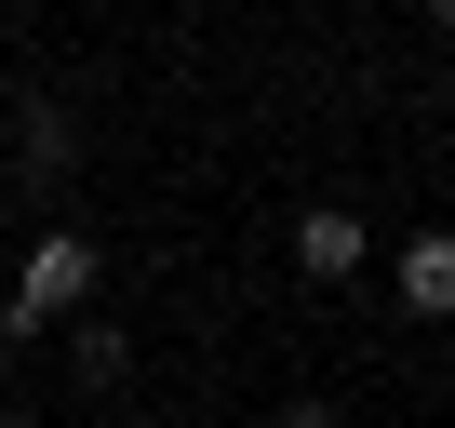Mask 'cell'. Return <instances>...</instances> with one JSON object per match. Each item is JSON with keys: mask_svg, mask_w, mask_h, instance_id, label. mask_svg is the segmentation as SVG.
Wrapping results in <instances>:
<instances>
[{"mask_svg": "<svg viewBox=\"0 0 455 428\" xmlns=\"http://www.w3.org/2000/svg\"><path fill=\"white\" fill-rule=\"evenodd\" d=\"M94 281H108V255H94V228H68V214H54V228L14 255V295H0V335H54V321H94Z\"/></svg>", "mask_w": 455, "mask_h": 428, "instance_id": "1", "label": "cell"}, {"mask_svg": "<svg viewBox=\"0 0 455 428\" xmlns=\"http://www.w3.org/2000/svg\"><path fill=\"white\" fill-rule=\"evenodd\" d=\"M362 255H375V228H362L348 201H308V214H295V281L335 295V281H362Z\"/></svg>", "mask_w": 455, "mask_h": 428, "instance_id": "2", "label": "cell"}, {"mask_svg": "<svg viewBox=\"0 0 455 428\" xmlns=\"http://www.w3.org/2000/svg\"><path fill=\"white\" fill-rule=\"evenodd\" d=\"M388 295H402V321H455V228H415L388 255Z\"/></svg>", "mask_w": 455, "mask_h": 428, "instance_id": "3", "label": "cell"}, {"mask_svg": "<svg viewBox=\"0 0 455 428\" xmlns=\"http://www.w3.org/2000/svg\"><path fill=\"white\" fill-rule=\"evenodd\" d=\"M68 375H81L94 401H108V388H134V321H81V335H68Z\"/></svg>", "mask_w": 455, "mask_h": 428, "instance_id": "4", "label": "cell"}, {"mask_svg": "<svg viewBox=\"0 0 455 428\" xmlns=\"http://www.w3.org/2000/svg\"><path fill=\"white\" fill-rule=\"evenodd\" d=\"M14 134H28V174L54 187V174H68V107H54V94H28V121H14Z\"/></svg>", "mask_w": 455, "mask_h": 428, "instance_id": "5", "label": "cell"}, {"mask_svg": "<svg viewBox=\"0 0 455 428\" xmlns=\"http://www.w3.org/2000/svg\"><path fill=\"white\" fill-rule=\"evenodd\" d=\"M282 428H348V415H335V401H295V415H282Z\"/></svg>", "mask_w": 455, "mask_h": 428, "instance_id": "6", "label": "cell"}, {"mask_svg": "<svg viewBox=\"0 0 455 428\" xmlns=\"http://www.w3.org/2000/svg\"><path fill=\"white\" fill-rule=\"evenodd\" d=\"M0 428H28V415H0Z\"/></svg>", "mask_w": 455, "mask_h": 428, "instance_id": "7", "label": "cell"}]
</instances>
